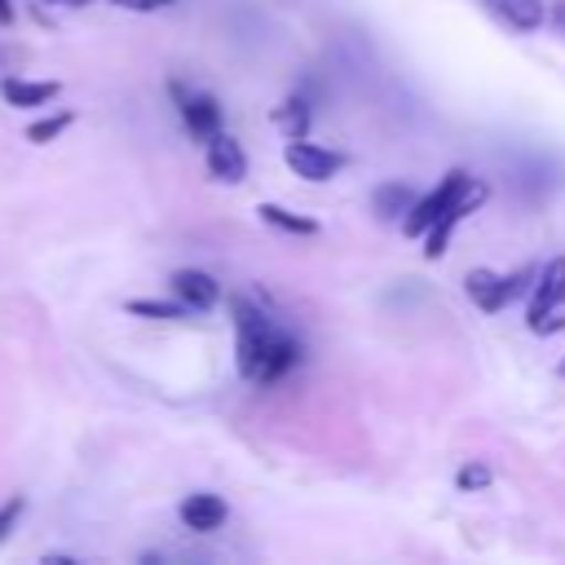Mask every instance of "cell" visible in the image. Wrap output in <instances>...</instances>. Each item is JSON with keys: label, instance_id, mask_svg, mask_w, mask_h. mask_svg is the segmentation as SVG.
Returning <instances> with one entry per match:
<instances>
[{"label": "cell", "instance_id": "6da1fadb", "mask_svg": "<svg viewBox=\"0 0 565 565\" xmlns=\"http://www.w3.org/2000/svg\"><path fill=\"white\" fill-rule=\"evenodd\" d=\"M234 313V353H238V375L252 384H278L291 375V366L300 362V344L291 331H282L260 305H252L247 296L230 300Z\"/></svg>", "mask_w": 565, "mask_h": 565}, {"label": "cell", "instance_id": "7a4b0ae2", "mask_svg": "<svg viewBox=\"0 0 565 565\" xmlns=\"http://www.w3.org/2000/svg\"><path fill=\"white\" fill-rule=\"evenodd\" d=\"M530 282H534V269H530V265H521V269H512V274L468 269L463 291L472 296V305H477L481 313H499L503 305H512L516 296H525V291H530Z\"/></svg>", "mask_w": 565, "mask_h": 565}, {"label": "cell", "instance_id": "3957f363", "mask_svg": "<svg viewBox=\"0 0 565 565\" xmlns=\"http://www.w3.org/2000/svg\"><path fill=\"white\" fill-rule=\"evenodd\" d=\"M463 181H468V172H463V168H450V172H446V177H441L424 199H411V207L397 216V221H402V234H406V238H419V234H424V230H428V225H433V221H437V216L459 199Z\"/></svg>", "mask_w": 565, "mask_h": 565}, {"label": "cell", "instance_id": "277c9868", "mask_svg": "<svg viewBox=\"0 0 565 565\" xmlns=\"http://www.w3.org/2000/svg\"><path fill=\"white\" fill-rule=\"evenodd\" d=\"M486 194H490V190H486L477 177H468V181H463L459 199H455V203H450V207H446V212H441V216L419 234V238H424V256H428V260H441V256H446V243H450L455 225H459L468 212H477V207L486 203Z\"/></svg>", "mask_w": 565, "mask_h": 565}, {"label": "cell", "instance_id": "5b68a950", "mask_svg": "<svg viewBox=\"0 0 565 565\" xmlns=\"http://www.w3.org/2000/svg\"><path fill=\"white\" fill-rule=\"evenodd\" d=\"M287 168L305 181H331L340 168H344V154L340 150H327L318 141H305V137H291L287 146Z\"/></svg>", "mask_w": 565, "mask_h": 565}, {"label": "cell", "instance_id": "8992f818", "mask_svg": "<svg viewBox=\"0 0 565 565\" xmlns=\"http://www.w3.org/2000/svg\"><path fill=\"white\" fill-rule=\"evenodd\" d=\"M172 93L181 102V119H185V128H190L194 141H207V137L221 132V106L207 93H185L181 84H172Z\"/></svg>", "mask_w": 565, "mask_h": 565}, {"label": "cell", "instance_id": "52a82bcc", "mask_svg": "<svg viewBox=\"0 0 565 565\" xmlns=\"http://www.w3.org/2000/svg\"><path fill=\"white\" fill-rule=\"evenodd\" d=\"M207 146V172L216 177V181H225V185H238L243 177H247V154H243V146L221 128L216 137H207L203 141Z\"/></svg>", "mask_w": 565, "mask_h": 565}, {"label": "cell", "instance_id": "ba28073f", "mask_svg": "<svg viewBox=\"0 0 565 565\" xmlns=\"http://www.w3.org/2000/svg\"><path fill=\"white\" fill-rule=\"evenodd\" d=\"M225 516H230V508H225L221 494L199 490V494H185V499H181V521H185V530H194V534H212V530H221Z\"/></svg>", "mask_w": 565, "mask_h": 565}, {"label": "cell", "instance_id": "9c48e42d", "mask_svg": "<svg viewBox=\"0 0 565 565\" xmlns=\"http://www.w3.org/2000/svg\"><path fill=\"white\" fill-rule=\"evenodd\" d=\"M172 296H177L185 309H212V305L221 300V287H216V278L203 274V269H177V274H172Z\"/></svg>", "mask_w": 565, "mask_h": 565}, {"label": "cell", "instance_id": "30bf717a", "mask_svg": "<svg viewBox=\"0 0 565 565\" xmlns=\"http://www.w3.org/2000/svg\"><path fill=\"white\" fill-rule=\"evenodd\" d=\"M556 296H565V256H552V260L534 274V282H530V305H525V322L539 318Z\"/></svg>", "mask_w": 565, "mask_h": 565}, {"label": "cell", "instance_id": "8fae6325", "mask_svg": "<svg viewBox=\"0 0 565 565\" xmlns=\"http://www.w3.org/2000/svg\"><path fill=\"white\" fill-rule=\"evenodd\" d=\"M494 18H503L512 31H539L543 26V0H481Z\"/></svg>", "mask_w": 565, "mask_h": 565}, {"label": "cell", "instance_id": "7c38bea8", "mask_svg": "<svg viewBox=\"0 0 565 565\" xmlns=\"http://www.w3.org/2000/svg\"><path fill=\"white\" fill-rule=\"evenodd\" d=\"M0 93H4L9 106H44L62 93V84L57 79H4Z\"/></svg>", "mask_w": 565, "mask_h": 565}, {"label": "cell", "instance_id": "4fadbf2b", "mask_svg": "<svg viewBox=\"0 0 565 565\" xmlns=\"http://www.w3.org/2000/svg\"><path fill=\"white\" fill-rule=\"evenodd\" d=\"M256 212H260V221H265V225H274V230H282V234H300V238L318 234V221H313V216H300V212H291V207L260 203Z\"/></svg>", "mask_w": 565, "mask_h": 565}, {"label": "cell", "instance_id": "5bb4252c", "mask_svg": "<svg viewBox=\"0 0 565 565\" xmlns=\"http://www.w3.org/2000/svg\"><path fill=\"white\" fill-rule=\"evenodd\" d=\"M309 115H313V110H309V102H305V97H287L282 106H274V110H269V119H274L287 137H305V132H309Z\"/></svg>", "mask_w": 565, "mask_h": 565}, {"label": "cell", "instance_id": "9a60e30c", "mask_svg": "<svg viewBox=\"0 0 565 565\" xmlns=\"http://www.w3.org/2000/svg\"><path fill=\"white\" fill-rule=\"evenodd\" d=\"M411 199H415V190L411 185H402V181H393V185H380L375 194H371V207H375V216H402L406 207H411Z\"/></svg>", "mask_w": 565, "mask_h": 565}, {"label": "cell", "instance_id": "2e32d148", "mask_svg": "<svg viewBox=\"0 0 565 565\" xmlns=\"http://www.w3.org/2000/svg\"><path fill=\"white\" fill-rule=\"evenodd\" d=\"M128 313L137 318H159V322H172V318H185L190 309L181 300H128Z\"/></svg>", "mask_w": 565, "mask_h": 565}, {"label": "cell", "instance_id": "e0dca14e", "mask_svg": "<svg viewBox=\"0 0 565 565\" xmlns=\"http://www.w3.org/2000/svg\"><path fill=\"white\" fill-rule=\"evenodd\" d=\"M71 110H57V115H44V119H35L31 128H26V141H35V146H44V141H53V137H62L66 128H71Z\"/></svg>", "mask_w": 565, "mask_h": 565}, {"label": "cell", "instance_id": "ac0fdd59", "mask_svg": "<svg viewBox=\"0 0 565 565\" xmlns=\"http://www.w3.org/2000/svg\"><path fill=\"white\" fill-rule=\"evenodd\" d=\"M494 481V472H490V463H481V459H472V463H463L459 472H455V486L463 490V494H472V490H486Z\"/></svg>", "mask_w": 565, "mask_h": 565}, {"label": "cell", "instance_id": "d6986e66", "mask_svg": "<svg viewBox=\"0 0 565 565\" xmlns=\"http://www.w3.org/2000/svg\"><path fill=\"white\" fill-rule=\"evenodd\" d=\"M565 327V296H556L539 318H530V331H539V335H556Z\"/></svg>", "mask_w": 565, "mask_h": 565}, {"label": "cell", "instance_id": "ffe728a7", "mask_svg": "<svg viewBox=\"0 0 565 565\" xmlns=\"http://www.w3.org/2000/svg\"><path fill=\"white\" fill-rule=\"evenodd\" d=\"M22 512H26V499H22V494H13V499H4V503H0V543L9 539V530L18 525V516H22Z\"/></svg>", "mask_w": 565, "mask_h": 565}, {"label": "cell", "instance_id": "44dd1931", "mask_svg": "<svg viewBox=\"0 0 565 565\" xmlns=\"http://www.w3.org/2000/svg\"><path fill=\"white\" fill-rule=\"evenodd\" d=\"M119 9H132V13H154V9H168L172 0H115Z\"/></svg>", "mask_w": 565, "mask_h": 565}, {"label": "cell", "instance_id": "7402d4cb", "mask_svg": "<svg viewBox=\"0 0 565 565\" xmlns=\"http://www.w3.org/2000/svg\"><path fill=\"white\" fill-rule=\"evenodd\" d=\"M543 22H552V26L565 35V0H556L552 9H543Z\"/></svg>", "mask_w": 565, "mask_h": 565}, {"label": "cell", "instance_id": "603a6c76", "mask_svg": "<svg viewBox=\"0 0 565 565\" xmlns=\"http://www.w3.org/2000/svg\"><path fill=\"white\" fill-rule=\"evenodd\" d=\"M0 26H13V0H0Z\"/></svg>", "mask_w": 565, "mask_h": 565}, {"label": "cell", "instance_id": "cb8c5ba5", "mask_svg": "<svg viewBox=\"0 0 565 565\" xmlns=\"http://www.w3.org/2000/svg\"><path fill=\"white\" fill-rule=\"evenodd\" d=\"M49 4H88V0H49Z\"/></svg>", "mask_w": 565, "mask_h": 565}, {"label": "cell", "instance_id": "d4e9b609", "mask_svg": "<svg viewBox=\"0 0 565 565\" xmlns=\"http://www.w3.org/2000/svg\"><path fill=\"white\" fill-rule=\"evenodd\" d=\"M556 371H561V375H565V358H561V366H556Z\"/></svg>", "mask_w": 565, "mask_h": 565}]
</instances>
